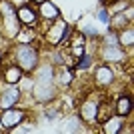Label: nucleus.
<instances>
[{
  "label": "nucleus",
  "instance_id": "nucleus-1",
  "mask_svg": "<svg viewBox=\"0 0 134 134\" xmlns=\"http://www.w3.org/2000/svg\"><path fill=\"white\" fill-rule=\"evenodd\" d=\"M14 60L24 72H34L38 68V50L30 44H18L14 48Z\"/></svg>",
  "mask_w": 134,
  "mask_h": 134
},
{
  "label": "nucleus",
  "instance_id": "nucleus-2",
  "mask_svg": "<svg viewBox=\"0 0 134 134\" xmlns=\"http://www.w3.org/2000/svg\"><path fill=\"white\" fill-rule=\"evenodd\" d=\"M0 16L4 22V32L6 36H18L20 34V20H18L16 12H14V2L10 0H0Z\"/></svg>",
  "mask_w": 134,
  "mask_h": 134
},
{
  "label": "nucleus",
  "instance_id": "nucleus-3",
  "mask_svg": "<svg viewBox=\"0 0 134 134\" xmlns=\"http://www.w3.org/2000/svg\"><path fill=\"white\" fill-rule=\"evenodd\" d=\"M72 34V30H70V26H68L64 20H60V18H56L54 20V26L48 30V40H50L54 46H62L64 42L68 40V36Z\"/></svg>",
  "mask_w": 134,
  "mask_h": 134
},
{
  "label": "nucleus",
  "instance_id": "nucleus-4",
  "mask_svg": "<svg viewBox=\"0 0 134 134\" xmlns=\"http://www.w3.org/2000/svg\"><path fill=\"white\" fill-rule=\"evenodd\" d=\"M26 118V110H20V108H6L0 114V124H2V130H14L18 124Z\"/></svg>",
  "mask_w": 134,
  "mask_h": 134
},
{
  "label": "nucleus",
  "instance_id": "nucleus-5",
  "mask_svg": "<svg viewBox=\"0 0 134 134\" xmlns=\"http://www.w3.org/2000/svg\"><path fill=\"white\" fill-rule=\"evenodd\" d=\"M20 100V88L16 84H8L2 92H0V110L16 106V102Z\"/></svg>",
  "mask_w": 134,
  "mask_h": 134
},
{
  "label": "nucleus",
  "instance_id": "nucleus-6",
  "mask_svg": "<svg viewBox=\"0 0 134 134\" xmlns=\"http://www.w3.org/2000/svg\"><path fill=\"white\" fill-rule=\"evenodd\" d=\"M16 16H18V20H20V24H24V26H36V24H38V12L28 4H22L18 8Z\"/></svg>",
  "mask_w": 134,
  "mask_h": 134
},
{
  "label": "nucleus",
  "instance_id": "nucleus-7",
  "mask_svg": "<svg viewBox=\"0 0 134 134\" xmlns=\"http://www.w3.org/2000/svg\"><path fill=\"white\" fill-rule=\"evenodd\" d=\"M94 78L98 86H108V84L114 82V72H112V68L108 64H100V66H96Z\"/></svg>",
  "mask_w": 134,
  "mask_h": 134
},
{
  "label": "nucleus",
  "instance_id": "nucleus-8",
  "mask_svg": "<svg viewBox=\"0 0 134 134\" xmlns=\"http://www.w3.org/2000/svg\"><path fill=\"white\" fill-rule=\"evenodd\" d=\"M38 6H40L38 16H42V20H46V22H54L56 18H60V10L52 4L50 0H44V2L38 4Z\"/></svg>",
  "mask_w": 134,
  "mask_h": 134
},
{
  "label": "nucleus",
  "instance_id": "nucleus-9",
  "mask_svg": "<svg viewBox=\"0 0 134 134\" xmlns=\"http://www.w3.org/2000/svg\"><path fill=\"white\" fill-rule=\"evenodd\" d=\"M114 114H116V116H122V118L132 114V98H130L128 94H122L116 100V104H114Z\"/></svg>",
  "mask_w": 134,
  "mask_h": 134
},
{
  "label": "nucleus",
  "instance_id": "nucleus-10",
  "mask_svg": "<svg viewBox=\"0 0 134 134\" xmlns=\"http://www.w3.org/2000/svg\"><path fill=\"white\" fill-rule=\"evenodd\" d=\"M102 58H104V62L108 60H116V62H122L124 58H126V54H124V50H120V46H104L102 48Z\"/></svg>",
  "mask_w": 134,
  "mask_h": 134
},
{
  "label": "nucleus",
  "instance_id": "nucleus-11",
  "mask_svg": "<svg viewBox=\"0 0 134 134\" xmlns=\"http://www.w3.org/2000/svg\"><path fill=\"white\" fill-rule=\"evenodd\" d=\"M24 76V70L18 64H12V66H6L4 70V82L6 84H18Z\"/></svg>",
  "mask_w": 134,
  "mask_h": 134
},
{
  "label": "nucleus",
  "instance_id": "nucleus-12",
  "mask_svg": "<svg viewBox=\"0 0 134 134\" xmlns=\"http://www.w3.org/2000/svg\"><path fill=\"white\" fill-rule=\"evenodd\" d=\"M114 116V106H110V102H106V100H102L100 104H98V108H96V122H100V124H104L108 120V118H112Z\"/></svg>",
  "mask_w": 134,
  "mask_h": 134
},
{
  "label": "nucleus",
  "instance_id": "nucleus-13",
  "mask_svg": "<svg viewBox=\"0 0 134 134\" xmlns=\"http://www.w3.org/2000/svg\"><path fill=\"white\" fill-rule=\"evenodd\" d=\"M96 108H98V102H96L94 98L86 100V102L82 104V108H80V116H82V120L92 122V120L96 118Z\"/></svg>",
  "mask_w": 134,
  "mask_h": 134
},
{
  "label": "nucleus",
  "instance_id": "nucleus-14",
  "mask_svg": "<svg viewBox=\"0 0 134 134\" xmlns=\"http://www.w3.org/2000/svg\"><path fill=\"white\" fill-rule=\"evenodd\" d=\"M118 46H124V48H130V46L134 44V30L132 26H124L122 30H118Z\"/></svg>",
  "mask_w": 134,
  "mask_h": 134
},
{
  "label": "nucleus",
  "instance_id": "nucleus-15",
  "mask_svg": "<svg viewBox=\"0 0 134 134\" xmlns=\"http://www.w3.org/2000/svg\"><path fill=\"white\" fill-rule=\"evenodd\" d=\"M72 78H74V70L70 66H66V64H62V66L58 68V72H56V80H58V84L68 86V84L72 82Z\"/></svg>",
  "mask_w": 134,
  "mask_h": 134
},
{
  "label": "nucleus",
  "instance_id": "nucleus-16",
  "mask_svg": "<svg viewBox=\"0 0 134 134\" xmlns=\"http://www.w3.org/2000/svg\"><path fill=\"white\" fill-rule=\"evenodd\" d=\"M128 2H126V0H120V2H116V4H110L108 6V14H110V16H114V14H118V12H122V10H126V8H128Z\"/></svg>",
  "mask_w": 134,
  "mask_h": 134
},
{
  "label": "nucleus",
  "instance_id": "nucleus-17",
  "mask_svg": "<svg viewBox=\"0 0 134 134\" xmlns=\"http://www.w3.org/2000/svg\"><path fill=\"white\" fill-rule=\"evenodd\" d=\"M102 20V22H108V20H110V18H108V12L106 10H100V16H98Z\"/></svg>",
  "mask_w": 134,
  "mask_h": 134
},
{
  "label": "nucleus",
  "instance_id": "nucleus-18",
  "mask_svg": "<svg viewBox=\"0 0 134 134\" xmlns=\"http://www.w3.org/2000/svg\"><path fill=\"white\" fill-rule=\"evenodd\" d=\"M30 2H34V4H42L44 0H30Z\"/></svg>",
  "mask_w": 134,
  "mask_h": 134
},
{
  "label": "nucleus",
  "instance_id": "nucleus-19",
  "mask_svg": "<svg viewBox=\"0 0 134 134\" xmlns=\"http://www.w3.org/2000/svg\"><path fill=\"white\" fill-rule=\"evenodd\" d=\"M10 2H18V0H10Z\"/></svg>",
  "mask_w": 134,
  "mask_h": 134
}]
</instances>
